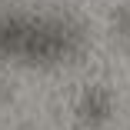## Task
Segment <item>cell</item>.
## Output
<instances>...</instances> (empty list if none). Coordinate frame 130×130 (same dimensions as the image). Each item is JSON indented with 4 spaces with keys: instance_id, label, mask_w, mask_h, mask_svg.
<instances>
[{
    "instance_id": "6da1fadb",
    "label": "cell",
    "mask_w": 130,
    "mask_h": 130,
    "mask_svg": "<svg viewBox=\"0 0 130 130\" xmlns=\"http://www.w3.org/2000/svg\"><path fill=\"white\" fill-rule=\"evenodd\" d=\"M87 50V34L70 13L50 10H0V57L30 63V67H57L70 63Z\"/></svg>"
},
{
    "instance_id": "7a4b0ae2",
    "label": "cell",
    "mask_w": 130,
    "mask_h": 130,
    "mask_svg": "<svg viewBox=\"0 0 130 130\" xmlns=\"http://www.w3.org/2000/svg\"><path fill=\"white\" fill-rule=\"evenodd\" d=\"M113 110H117V103H113V93L103 87V84H90L84 87L80 93H77V103H73V117L80 127H103V123H110L113 120Z\"/></svg>"
},
{
    "instance_id": "3957f363",
    "label": "cell",
    "mask_w": 130,
    "mask_h": 130,
    "mask_svg": "<svg viewBox=\"0 0 130 130\" xmlns=\"http://www.w3.org/2000/svg\"><path fill=\"white\" fill-rule=\"evenodd\" d=\"M113 30L123 40H130V0H123V4L113 10Z\"/></svg>"
}]
</instances>
